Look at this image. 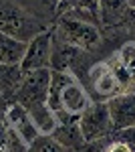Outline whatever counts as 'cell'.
<instances>
[{
    "label": "cell",
    "mask_w": 135,
    "mask_h": 152,
    "mask_svg": "<svg viewBox=\"0 0 135 152\" xmlns=\"http://www.w3.org/2000/svg\"><path fill=\"white\" fill-rule=\"evenodd\" d=\"M26 41H18L14 37L0 33V65L20 67L24 53H26Z\"/></svg>",
    "instance_id": "13"
},
{
    "label": "cell",
    "mask_w": 135,
    "mask_h": 152,
    "mask_svg": "<svg viewBox=\"0 0 135 152\" xmlns=\"http://www.w3.org/2000/svg\"><path fill=\"white\" fill-rule=\"evenodd\" d=\"M73 152H105V140L103 142H85L81 148Z\"/></svg>",
    "instance_id": "20"
},
{
    "label": "cell",
    "mask_w": 135,
    "mask_h": 152,
    "mask_svg": "<svg viewBox=\"0 0 135 152\" xmlns=\"http://www.w3.org/2000/svg\"><path fill=\"white\" fill-rule=\"evenodd\" d=\"M46 104L56 116L58 124H65V122H77L81 114L93 104V99L87 87L77 77L61 71H53Z\"/></svg>",
    "instance_id": "1"
},
{
    "label": "cell",
    "mask_w": 135,
    "mask_h": 152,
    "mask_svg": "<svg viewBox=\"0 0 135 152\" xmlns=\"http://www.w3.org/2000/svg\"><path fill=\"white\" fill-rule=\"evenodd\" d=\"M53 138H55L63 148H67L69 152L77 150L81 148L85 140H83V136H81V130H79V122H65V124H58L56 130L51 134Z\"/></svg>",
    "instance_id": "14"
},
{
    "label": "cell",
    "mask_w": 135,
    "mask_h": 152,
    "mask_svg": "<svg viewBox=\"0 0 135 152\" xmlns=\"http://www.w3.org/2000/svg\"><path fill=\"white\" fill-rule=\"evenodd\" d=\"M87 59H89V53L73 47V45H67V43L53 37V57H51V69L53 71L69 73V75L79 79V71L87 73L91 69Z\"/></svg>",
    "instance_id": "6"
},
{
    "label": "cell",
    "mask_w": 135,
    "mask_h": 152,
    "mask_svg": "<svg viewBox=\"0 0 135 152\" xmlns=\"http://www.w3.org/2000/svg\"><path fill=\"white\" fill-rule=\"evenodd\" d=\"M113 132L135 126V94H119L107 102Z\"/></svg>",
    "instance_id": "11"
},
{
    "label": "cell",
    "mask_w": 135,
    "mask_h": 152,
    "mask_svg": "<svg viewBox=\"0 0 135 152\" xmlns=\"http://www.w3.org/2000/svg\"><path fill=\"white\" fill-rule=\"evenodd\" d=\"M77 122L85 142H103L113 134L107 102H93L79 116Z\"/></svg>",
    "instance_id": "5"
},
{
    "label": "cell",
    "mask_w": 135,
    "mask_h": 152,
    "mask_svg": "<svg viewBox=\"0 0 135 152\" xmlns=\"http://www.w3.org/2000/svg\"><path fill=\"white\" fill-rule=\"evenodd\" d=\"M53 37L73 45V47L81 49L85 53H93L101 47V31L99 26L81 18H73V16H58L55 28H53Z\"/></svg>",
    "instance_id": "2"
},
{
    "label": "cell",
    "mask_w": 135,
    "mask_h": 152,
    "mask_svg": "<svg viewBox=\"0 0 135 152\" xmlns=\"http://www.w3.org/2000/svg\"><path fill=\"white\" fill-rule=\"evenodd\" d=\"M6 105H8V97H6V95H0V118L4 116V110H6Z\"/></svg>",
    "instance_id": "22"
},
{
    "label": "cell",
    "mask_w": 135,
    "mask_h": 152,
    "mask_svg": "<svg viewBox=\"0 0 135 152\" xmlns=\"http://www.w3.org/2000/svg\"><path fill=\"white\" fill-rule=\"evenodd\" d=\"M28 152H69V150L63 148L53 136H38L28 146Z\"/></svg>",
    "instance_id": "17"
},
{
    "label": "cell",
    "mask_w": 135,
    "mask_h": 152,
    "mask_svg": "<svg viewBox=\"0 0 135 152\" xmlns=\"http://www.w3.org/2000/svg\"><path fill=\"white\" fill-rule=\"evenodd\" d=\"M55 6L58 16H73V18H81L93 24L101 23L97 0H56Z\"/></svg>",
    "instance_id": "12"
},
{
    "label": "cell",
    "mask_w": 135,
    "mask_h": 152,
    "mask_svg": "<svg viewBox=\"0 0 135 152\" xmlns=\"http://www.w3.org/2000/svg\"><path fill=\"white\" fill-rule=\"evenodd\" d=\"M20 67H10V65H0V95L10 97L20 81Z\"/></svg>",
    "instance_id": "16"
},
{
    "label": "cell",
    "mask_w": 135,
    "mask_h": 152,
    "mask_svg": "<svg viewBox=\"0 0 135 152\" xmlns=\"http://www.w3.org/2000/svg\"><path fill=\"white\" fill-rule=\"evenodd\" d=\"M125 23H129L131 26H135V8H129V10H127V16H125Z\"/></svg>",
    "instance_id": "21"
},
{
    "label": "cell",
    "mask_w": 135,
    "mask_h": 152,
    "mask_svg": "<svg viewBox=\"0 0 135 152\" xmlns=\"http://www.w3.org/2000/svg\"><path fill=\"white\" fill-rule=\"evenodd\" d=\"M105 152H133V150H131L127 144H123L121 140L109 136V138L105 140Z\"/></svg>",
    "instance_id": "19"
},
{
    "label": "cell",
    "mask_w": 135,
    "mask_h": 152,
    "mask_svg": "<svg viewBox=\"0 0 135 152\" xmlns=\"http://www.w3.org/2000/svg\"><path fill=\"white\" fill-rule=\"evenodd\" d=\"M43 31L45 28L40 26V20L32 12H28L16 2L0 0V33L28 43Z\"/></svg>",
    "instance_id": "3"
},
{
    "label": "cell",
    "mask_w": 135,
    "mask_h": 152,
    "mask_svg": "<svg viewBox=\"0 0 135 152\" xmlns=\"http://www.w3.org/2000/svg\"><path fill=\"white\" fill-rule=\"evenodd\" d=\"M87 83L99 102H109L115 95L125 94L123 85L119 81V77L115 75L113 67L109 65V61H99V63L91 65V69L87 71Z\"/></svg>",
    "instance_id": "7"
},
{
    "label": "cell",
    "mask_w": 135,
    "mask_h": 152,
    "mask_svg": "<svg viewBox=\"0 0 135 152\" xmlns=\"http://www.w3.org/2000/svg\"><path fill=\"white\" fill-rule=\"evenodd\" d=\"M111 136H113V138H117V140H121L123 144H127V146L135 152V126L125 128V130H119V132H113Z\"/></svg>",
    "instance_id": "18"
},
{
    "label": "cell",
    "mask_w": 135,
    "mask_h": 152,
    "mask_svg": "<svg viewBox=\"0 0 135 152\" xmlns=\"http://www.w3.org/2000/svg\"><path fill=\"white\" fill-rule=\"evenodd\" d=\"M127 4H129V8H135V0H127Z\"/></svg>",
    "instance_id": "23"
},
{
    "label": "cell",
    "mask_w": 135,
    "mask_h": 152,
    "mask_svg": "<svg viewBox=\"0 0 135 152\" xmlns=\"http://www.w3.org/2000/svg\"><path fill=\"white\" fill-rule=\"evenodd\" d=\"M4 124H6L26 146H30V144L40 136L38 130H36V126H34L32 118H30V114H28L20 104H16V102H12V99L8 102L6 110H4Z\"/></svg>",
    "instance_id": "9"
},
{
    "label": "cell",
    "mask_w": 135,
    "mask_h": 152,
    "mask_svg": "<svg viewBox=\"0 0 135 152\" xmlns=\"http://www.w3.org/2000/svg\"><path fill=\"white\" fill-rule=\"evenodd\" d=\"M125 94H135V43H125L111 59H107Z\"/></svg>",
    "instance_id": "10"
},
{
    "label": "cell",
    "mask_w": 135,
    "mask_h": 152,
    "mask_svg": "<svg viewBox=\"0 0 135 152\" xmlns=\"http://www.w3.org/2000/svg\"><path fill=\"white\" fill-rule=\"evenodd\" d=\"M99 2V16L105 24H119L125 20L129 4L127 0H97Z\"/></svg>",
    "instance_id": "15"
},
{
    "label": "cell",
    "mask_w": 135,
    "mask_h": 152,
    "mask_svg": "<svg viewBox=\"0 0 135 152\" xmlns=\"http://www.w3.org/2000/svg\"><path fill=\"white\" fill-rule=\"evenodd\" d=\"M51 69H40L32 71L20 77V81L16 85L14 94H12V102L20 104L30 114L40 107H46V97H48V85H51Z\"/></svg>",
    "instance_id": "4"
},
{
    "label": "cell",
    "mask_w": 135,
    "mask_h": 152,
    "mask_svg": "<svg viewBox=\"0 0 135 152\" xmlns=\"http://www.w3.org/2000/svg\"><path fill=\"white\" fill-rule=\"evenodd\" d=\"M51 57H53V31L45 28L43 33H38L28 41L26 53L20 61V75L51 69Z\"/></svg>",
    "instance_id": "8"
}]
</instances>
